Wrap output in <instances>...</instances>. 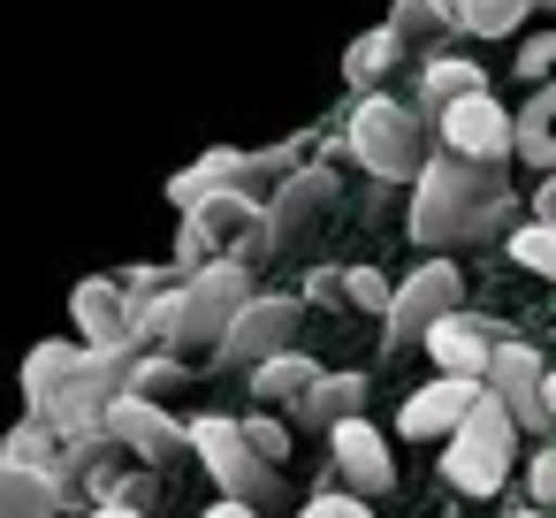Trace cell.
I'll list each match as a JSON object with an SVG mask.
<instances>
[{"label":"cell","instance_id":"1","mask_svg":"<svg viewBox=\"0 0 556 518\" xmlns=\"http://www.w3.org/2000/svg\"><path fill=\"white\" fill-rule=\"evenodd\" d=\"M503 222H510V168L503 161H472V153L419 161V176H412V222H404L419 252L488 244V237H503Z\"/></svg>","mask_w":556,"mask_h":518},{"label":"cell","instance_id":"2","mask_svg":"<svg viewBox=\"0 0 556 518\" xmlns=\"http://www.w3.org/2000/svg\"><path fill=\"white\" fill-rule=\"evenodd\" d=\"M130 358L92 351V343H31L24 358V404L62 434V442H100V412L115 404Z\"/></svg>","mask_w":556,"mask_h":518},{"label":"cell","instance_id":"3","mask_svg":"<svg viewBox=\"0 0 556 518\" xmlns=\"http://www.w3.org/2000/svg\"><path fill=\"white\" fill-rule=\"evenodd\" d=\"M343 153H351L366 176H381V184H412L419 161H427V115L374 85V92H358V108H351V123H343Z\"/></svg>","mask_w":556,"mask_h":518},{"label":"cell","instance_id":"4","mask_svg":"<svg viewBox=\"0 0 556 518\" xmlns=\"http://www.w3.org/2000/svg\"><path fill=\"white\" fill-rule=\"evenodd\" d=\"M442 442H450V450H442V480H450L457 495H495L503 472H510V457H518V419L480 389L472 412H465Z\"/></svg>","mask_w":556,"mask_h":518},{"label":"cell","instance_id":"5","mask_svg":"<svg viewBox=\"0 0 556 518\" xmlns=\"http://www.w3.org/2000/svg\"><path fill=\"white\" fill-rule=\"evenodd\" d=\"M184 450H199V465L214 472L222 495H237V503H267V495H275V472H282V465H267V457L244 442L237 419H214V412L191 419V427H184Z\"/></svg>","mask_w":556,"mask_h":518},{"label":"cell","instance_id":"6","mask_svg":"<svg viewBox=\"0 0 556 518\" xmlns=\"http://www.w3.org/2000/svg\"><path fill=\"white\" fill-rule=\"evenodd\" d=\"M298 320H305V298L252 290V298L237 305V320L222 328L214 358H222V366H237V374H252L260 358H275V351H290V343H298Z\"/></svg>","mask_w":556,"mask_h":518},{"label":"cell","instance_id":"7","mask_svg":"<svg viewBox=\"0 0 556 518\" xmlns=\"http://www.w3.org/2000/svg\"><path fill=\"white\" fill-rule=\"evenodd\" d=\"M465 305V282H457V260L450 252H434L419 275H404L396 290H389V313H381V328H389V351H404V343H419L442 313H457Z\"/></svg>","mask_w":556,"mask_h":518},{"label":"cell","instance_id":"8","mask_svg":"<svg viewBox=\"0 0 556 518\" xmlns=\"http://www.w3.org/2000/svg\"><path fill=\"white\" fill-rule=\"evenodd\" d=\"M541 351L533 343H518V336H503L495 351H488V374H480V389L518 419V434H548L556 419H548V404H541Z\"/></svg>","mask_w":556,"mask_h":518},{"label":"cell","instance_id":"9","mask_svg":"<svg viewBox=\"0 0 556 518\" xmlns=\"http://www.w3.org/2000/svg\"><path fill=\"white\" fill-rule=\"evenodd\" d=\"M100 434L138 465H168L184 450V427L161 412V396H138V389H115V404L100 412Z\"/></svg>","mask_w":556,"mask_h":518},{"label":"cell","instance_id":"10","mask_svg":"<svg viewBox=\"0 0 556 518\" xmlns=\"http://www.w3.org/2000/svg\"><path fill=\"white\" fill-rule=\"evenodd\" d=\"M434 130H442V153H472V161H510V108L480 92H457L434 108Z\"/></svg>","mask_w":556,"mask_h":518},{"label":"cell","instance_id":"11","mask_svg":"<svg viewBox=\"0 0 556 518\" xmlns=\"http://www.w3.org/2000/svg\"><path fill=\"white\" fill-rule=\"evenodd\" d=\"M328 465H336V480H343L351 495H389V488H396V457H389L381 427H366L358 412L328 427Z\"/></svg>","mask_w":556,"mask_h":518},{"label":"cell","instance_id":"12","mask_svg":"<svg viewBox=\"0 0 556 518\" xmlns=\"http://www.w3.org/2000/svg\"><path fill=\"white\" fill-rule=\"evenodd\" d=\"M70 313H77V328H85V343H92V351H115V358H130V351H138L123 275H92V282H77V290H70Z\"/></svg>","mask_w":556,"mask_h":518},{"label":"cell","instance_id":"13","mask_svg":"<svg viewBox=\"0 0 556 518\" xmlns=\"http://www.w3.org/2000/svg\"><path fill=\"white\" fill-rule=\"evenodd\" d=\"M336 206V168H320V161H298L275 191H267V222H275V244H298L320 214Z\"/></svg>","mask_w":556,"mask_h":518},{"label":"cell","instance_id":"14","mask_svg":"<svg viewBox=\"0 0 556 518\" xmlns=\"http://www.w3.org/2000/svg\"><path fill=\"white\" fill-rule=\"evenodd\" d=\"M472 396H480V381H472V374H434L427 389H412V396H404L396 434H412V442H442V434L472 412Z\"/></svg>","mask_w":556,"mask_h":518},{"label":"cell","instance_id":"15","mask_svg":"<svg viewBox=\"0 0 556 518\" xmlns=\"http://www.w3.org/2000/svg\"><path fill=\"white\" fill-rule=\"evenodd\" d=\"M503 336H510V328H495V320H480V313H442L419 343L434 351L442 374H472V381H480V374H488V351H495Z\"/></svg>","mask_w":556,"mask_h":518},{"label":"cell","instance_id":"16","mask_svg":"<svg viewBox=\"0 0 556 518\" xmlns=\"http://www.w3.org/2000/svg\"><path fill=\"white\" fill-rule=\"evenodd\" d=\"M214 191H252L260 199V184H252V153H237V146H214V153H199L176 184H168V199H176V214L184 206H199V199H214Z\"/></svg>","mask_w":556,"mask_h":518},{"label":"cell","instance_id":"17","mask_svg":"<svg viewBox=\"0 0 556 518\" xmlns=\"http://www.w3.org/2000/svg\"><path fill=\"white\" fill-rule=\"evenodd\" d=\"M510 153L526 161V168H556V70L548 77H533V100L510 115Z\"/></svg>","mask_w":556,"mask_h":518},{"label":"cell","instance_id":"18","mask_svg":"<svg viewBox=\"0 0 556 518\" xmlns=\"http://www.w3.org/2000/svg\"><path fill=\"white\" fill-rule=\"evenodd\" d=\"M0 518H62V488H54V472L0 457Z\"/></svg>","mask_w":556,"mask_h":518},{"label":"cell","instance_id":"19","mask_svg":"<svg viewBox=\"0 0 556 518\" xmlns=\"http://www.w3.org/2000/svg\"><path fill=\"white\" fill-rule=\"evenodd\" d=\"M358 404H366V374H313V389H305L290 412H298L305 427H320V434H328V427H336V419H351Z\"/></svg>","mask_w":556,"mask_h":518},{"label":"cell","instance_id":"20","mask_svg":"<svg viewBox=\"0 0 556 518\" xmlns=\"http://www.w3.org/2000/svg\"><path fill=\"white\" fill-rule=\"evenodd\" d=\"M389 31H396V47H412V54H442V47L457 39V24H450L442 0H389Z\"/></svg>","mask_w":556,"mask_h":518},{"label":"cell","instance_id":"21","mask_svg":"<svg viewBox=\"0 0 556 518\" xmlns=\"http://www.w3.org/2000/svg\"><path fill=\"white\" fill-rule=\"evenodd\" d=\"M313 374H320V366H313V358H305V351L290 343V351L260 358V366H252L244 381H252V396H260V404H298V396L313 389Z\"/></svg>","mask_w":556,"mask_h":518},{"label":"cell","instance_id":"22","mask_svg":"<svg viewBox=\"0 0 556 518\" xmlns=\"http://www.w3.org/2000/svg\"><path fill=\"white\" fill-rule=\"evenodd\" d=\"M0 457H16V465H39V472H54V488H62V457H70V442L31 412V419H16L9 427V442H0Z\"/></svg>","mask_w":556,"mask_h":518},{"label":"cell","instance_id":"23","mask_svg":"<svg viewBox=\"0 0 556 518\" xmlns=\"http://www.w3.org/2000/svg\"><path fill=\"white\" fill-rule=\"evenodd\" d=\"M396 54H404V47H396V31H389V24H381V31H366V39H351V54H343V85H351V92H374V85L396 70Z\"/></svg>","mask_w":556,"mask_h":518},{"label":"cell","instance_id":"24","mask_svg":"<svg viewBox=\"0 0 556 518\" xmlns=\"http://www.w3.org/2000/svg\"><path fill=\"white\" fill-rule=\"evenodd\" d=\"M533 16V0H457V39H510Z\"/></svg>","mask_w":556,"mask_h":518},{"label":"cell","instance_id":"25","mask_svg":"<svg viewBox=\"0 0 556 518\" xmlns=\"http://www.w3.org/2000/svg\"><path fill=\"white\" fill-rule=\"evenodd\" d=\"M480 85H488V77H480V62H465V54H450V47H442V54H427V70H419V100H434V108H442V100H457V92H480Z\"/></svg>","mask_w":556,"mask_h":518},{"label":"cell","instance_id":"26","mask_svg":"<svg viewBox=\"0 0 556 518\" xmlns=\"http://www.w3.org/2000/svg\"><path fill=\"white\" fill-rule=\"evenodd\" d=\"M503 252L526 267V275H541V282H556V222H526V229H503Z\"/></svg>","mask_w":556,"mask_h":518},{"label":"cell","instance_id":"27","mask_svg":"<svg viewBox=\"0 0 556 518\" xmlns=\"http://www.w3.org/2000/svg\"><path fill=\"white\" fill-rule=\"evenodd\" d=\"M343 305H358V313H389V275H374V267H343Z\"/></svg>","mask_w":556,"mask_h":518},{"label":"cell","instance_id":"28","mask_svg":"<svg viewBox=\"0 0 556 518\" xmlns=\"http://www.w3.org/2000/svg\"><path fill=\"white\" fill-rule=\"evenodd\" d=\"M298 518H374V510H366V495H351V488H336V480H328Z\"/></svg>","mask_w":556,"mask_h":518},{"label":"cell","instance_id":"29","mask_svg":"<svg viewBox=\"0 0 556 518\" xmlns=\"http://www.w3.org/2000/svg\"><path fill=\"white\" fill-rule=\"evenodd\" d=\"M237 427H244V442H252L267 465H282V457H290V427H282V419H237Z\"/></svg>","mask_w":556,"mask_h":518},{"label":"cell","instance_id":"30","mask_svg":"<svg viewBox=\"0 0 556 518\" xmlns=\"http://www.w3.org/2000/svg\"><path fill=\"white\" fill-rule=\"evenodd\" d=\"M548 70H556V31L518 39V85H533V77H548Z\"/></svg>","mask_w":556,"mask_h":518},{"label":"cell","instance_id":"31","mask_svg":"<svg viewBox=\"0 0 556 518\" xmlns=\"http://www.w3.org/2000/svg\"><path fill=\"white\" fill-rule=\"evenodd\" d=\"M526 488H533V503H541V510H556V450H541V457L526 465Z\"/></svg>","mask_w":556,"mask_h":518},{"label":"cell","instance_id":"32","mask_svg":"<svg viewBox=\"0 0 556 518\" xmlns=\"http://www.w3.org/2000/svg\"><path fill=\"white\" fill-rule=\"evenodd\" d=\"M305 305H343V275H336V267H320V275L305 282Z\"/></svg>","mask_w":556,"mask_h":518},{"label":"cell","instance_id":"33","mask_svg":"<svg viewBox=\"0 0 556 518\" xmlns=\"http://www.w3.org/2000/svg\"><path fill=\"white\" fill-rule=\"evenodd\" d=\"M533 222H556V168H548L541 191H533Z\"/></svg>","mask_w":556,"mask_h":518},{"label":"cell","instance_id":"34","mask_svg":"<svg viewBox=\"0 0 556 518\" xmlns=\"http://www.w3.org/2000/svg\"><path fill=\"white\" fill-rule=\"evenodd\" d=\"M206 518H260V503H237V495H222V503H214Z\"/></svg>","mask_w":556,"mask_h":518},{"label":"cell","instance_id":"35","mask_svg":"<svg viewBox=\"0 0 556 518\" xmlns=\"http://www.w3.org/2000/svg\"><path fill=\"white\" fill-rule=\"evenodd\" d=\"M85 518H146V510H138V503H92Z\"/></svg>","mask_w":556,"mask_h":518},{"label":"cell","instance_id":"36","mask_svg":"<svg viewBox=\"0 0 556 518\" xmlns=\"http://www.w3.org/2000/svg\"><path fill=\"white\" fill-rule=\"evenodd\" d=\"M541 404H548V419H556V366L541 374Z\"/></svg>","mask_w":556,"mask_h":518},{"label":"cell","instance_id":"37","mask_svg":"<svg viewBox=\"0 0 556 518\" xmlns=\"http://www.w3.org/2000/svg\"><path fill=\"white\" fill-rule=\"evenodd\" d=\"M510 518H548V510H541V503H526V510H510Z\"/></svg>","mask_w":556,"mask_h":518},{"label":"cell","instance_id":"38","mask_svg":"<svg viewBox=\"0 0 556 518\" xmlns=\"http://www.w3.org/2000/svg\"><path fill=\"white\" fill-rule=\"evenodd\" d=\"M442 9H450V24H457V0H442Z\"/></svg>","mask_w":556,"mask_h":518}]
</instances>
